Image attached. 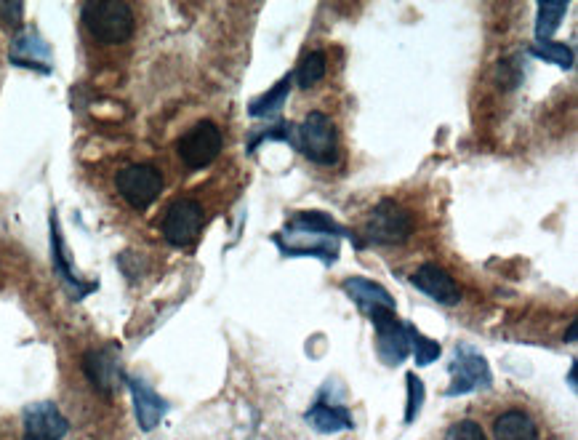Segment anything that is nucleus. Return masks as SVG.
Returning a JSON list of instances; mask_svg holds the SVG:
<instances>
[{"label": "nucleus", "instance_id": "cd10ccee", "mask_svg": "<svg viewBox=\"0 0 578 440\" xmlns=\"http://www.w3.org/2000/svg\"><path fill=\"white\" fill-rule=\"evenodd\" d=\"M565 342H568V344L576 342V320H573L571 328H568V334H565Z\"/></svg>", "mask_w": 578, "mask_h": 440}, {"label": "nucleus", "instance_id": "393cba45", "mask_svg": "<svg viewBox=\"0 0 578 440\" xmlns=\"http://www.w3.org/2000/svg\"><path fill=\"white\" fill-rule=\"evenodd\" d=\"M405 384H408V400H405V424H413L419 419L421 406H424V398H427V390H424V382H421L416 374H405Z\"/></svg>", "mask_w": 578, "mask_h": 440}, {"label": "nucleus", "instance_id": "6ab92c4d", "mask_svg": "<svg viewBox=\"0 0 578 440\" xmlns=\"http://www.w3.org/2000/svg\"><path fill=\"white\" fill-rule=\"evenodd\" d=\"M291 86H293V75L280 78L272 91H267V94L259 96V99H254V102H251V107H248L251 118H264V115H270V112H278L280 107L286 104L288 94H291Z\"/></svg>", "mask_w": 578, "mask_h": 440}, {"label": "nucleus", "instance_id": "bb28decb", "mask_svg": "<svg viewBox=\"0 0 578 440\" xmlns=\"http://www.w3.org/2000/svg\"><path fill=\"white\" fill-rule=\"evenodd\" d=\"M24 16L22 3H0V19L8 24V27H19Z\"/></svg>", "mask_w": 578, "mask_h": 440}, {"label": "nucleus", "instance_id": "aec40b11", "mask_svg": "<svg viewBox=\"0 0 578 440\" xmlns=\"http://www.w3.org/2000/svg\"><path fill=\"white\" fill-rule=\"evenodd\" d=\"M325 72H328V59L323 51H309L293 72V80L299 83V88H312L325 78Z\"/></svg>", "mask_w": 578, "mask_h": 440}, {"label": "nucleus", "instance_id": "2eb2a0df", "mask_svg": "<svg viewBox=\"0 0 578 440\" xmlns=\"http://www.w3.org/2000/svg\"><path fill=\"white\" fill-rule=\"evenodd\" d=\"M344 294L355 304H360L365 312L395 310V299H392L387 288L368 278H347L344 280Z\"/></svg>", "mask_w": 578, "mask_h": 440}, {"label": "nucleus", "instance_id": "f257e3e1", "mask_svg": "<svg viewBox=\"0 0 578 440\" xmlns=\"http://www.w3.org/2000/svg\"><path fill=\"white\" fill-rule=\"evenodd\" d=\"M341 235H349L347 227L323 211H299L286 230L275 235V243L288 256H320L325 264H333L339 256Z\"/></svg>", "mask_w": 578, "mask_h": 440}, {"label": "nucleus", "instance_id": "1a4fd4ad", "mask_svg": "<svg viewBox=\"0 0 578 440\" xmlns=\"http://www.w3.org/2000/svg\"><path fill=\"white\" fill-rule=\"evenodd\" d=\"M203 230V206L192 198H179L163 216V238L176 248H187Z\"/></svg>", "mask_w": 578, "mask_h": 440}, {"label": "nucleus", "instance_id": "6e6552de", "mask_svg": "<svg viewBox=\"0 0 578 440\" xmlns=\"http://www.w3.org/2000/svg\"><path fill=\"white\" fill-rule=\"evenodd\" d=\"M371 323L376 328V350L379 358L387 366H400L411 355V339H408V326L397 318L395 310H373Z\"/></svg>", "mask_w": 578, "mask_h": 440}, {"label": "nucleus", "instance_id": "423d86ee", "mask_svg": "<svg viewBox=\"0 0 578 440\" xmlns=\"http://www.w3.org/2000/svg\"><path fill=\"white\" fill-rule=\"evenodd\" d=\"M451 371L453 382L448 387V398H456V395H469V392L475 390H488L493 384V374L491 366H488V360L480 355L477 350H472L469 344H459L456 347V358L448 366Z\"/></svg>", "mask_w": 578, "mask_h": 440}, {"label": "nucleus", "instance_id": "c85d7f7f", "mask_svg": "<svg viewBox=\"0 0 578 440\" xmlns=\"http://www.w3.org/2000/svg\"><path fill=\"white\" fill-rule=\"evenodd\" d=\"M568 384H571L573 390H576V363L571 366V374H568Z\"/></svg>", "mask_w": 578, "mask_h": 440}, {"label": "nucleus", "instance_id": "5701e85b", "mask_svg": "<svg viewBox=\"0 0 578 440\" xmlns=\"http://www.w3.org/2000/svg\"><path fill=\"white\" fill-rule=\"evenodd\" d=\"M408 339H411V352L413 358H416V366H429V363H435V360L440 358V352H443L440 342L424 336L419 328L408 326Z\"/></svg>", "mask_w": 578, "mask_h": 440}, {"label": "nucleus", "instance_id": "f03ea898", "mask_svg": "<svg viewBox=\"0 0 578 440\" xmlns=\"http://www.w3.org/2000/svg\"><path fill=\"white\" fill-rule=\"evenodd\" d=\"M83 24L96 43L120 46L134 35L136 16L123 0H91L83 6Z\"/></svg>", "mask_w": 578, "mask_h": 440}, {"label": "nucleus", "instance_id": "0eeeda50", "mask_svg": "<svg viewBox=\"0 0 578 440\" xmlns=\"http://www.w3.org/2000/svg\"><path fill=\"white\" fill-rule=\"evenodd\" d=\"M222 142V128L214 120H200L176 142V152L187 168H206L219 158Z\"/></svg>", "mask_w": 578, "mask_h": 440}, {"label": "nucleus", "instance_id": "412c9836", "mask_svg": "<svg viewBox=\"0 0 578 440\" xmlns=\"http://www.w3.org/2000/svg\"><path fill=\"white\" fill-rule=\"evenodd\" d=\"M565 14H568V3H541L539 14H536V38H539V43L549 40L560 30Z\"/></svg>", "mask_w": 578, "mask_h": 440}, {"label": "nucleus", "instance_id": "39448f33", "mask_svg": "<svg viewBox=\"0 0 578 440\" xmlns=\"http://www.w3.org/2000/svg\"><path fill=\"white\" fill-rule=\"evenodd\" d=\"M115 187H118L120 198L136 211L150 208L163 192V174L150 163H134V166L120 168L115 174Z\"/></svg>", "mask_w": 578, "mask_h": 440}, {"label": "nucleus", "instance_id": "20e7f679", "mask_svg": "<svg viewBox=\"0 0 578 440\" xmlns=\"http://www.w3.org/2000/svg\"><path fill=\"white\" fill-rule=\"evenodd\" d=\"M363 235L368 243H376V246H400L413 235L411 211H405L395 200H381L368 214Z\"/></svg>", "mask_w": 578, "mask_h": 440}, {"label": "nucleus", "instance_id": "9d476101", "mask_svg": "<svg viewBox=\"0 0 578 440\" xmlns=\"http://www.w3.org/2000/svg\"><path fill=\"white\" fill-rule=\"evenodd\" d=\"M83 374H86V379L99 395L112 398L120 382H123V366H120L118 350L115 347L88 350L83 355Z\"/></svg>", "mask_w": 578, "mask_h": 440}, {"label": "nucleus", "instance_id": "a211bd4d", "mask_svg": "<svg viewBox=\"0 0 578 440\" xmlns=\"http://www.w3.org/2000/svg\"><path fill=\"white\" fill-rule=\"evenodd\" d=\"M307 424L320 435H333V432L341 430H352V416L344 406H331V403H315V406L309 408L307 414H304Z\"/></svg>", "mask_w": 578, "mask_h": 440}, {"label": "nucleus", "instance_id": "f8f14e48", "mask_svg": "<svg viewBox=\"0 0 578 440\" xmlns=\"http://www.w3.org/2000/svg\"><path fill=\"white\" fill-rule=\"evenodd\" d=\"M128 390H131V398H134V414L136 422L142 427L144 432H152L163 422V416L168 414V400L160 398L158 392L152 390L150 384L142 382V379H126Z\"/></svg>", "mask_w": 578, "mask_h": 440}, {"label": "nucleus", "instance_id": "f3484780", "mask_svg": "<svg viewBox=\"0 0 578 440\" xmlns=\"http://www.w3.org/2000/svg\"><path fill=\"white\" fill-rule=\"evenodd\" d=\"M493 438L496 440H541L539 427L533 422L531 416L525 411H504L501 416H496L493 422Z\"/></svg>", "mask_w": 578, "mask_h": 440}, {"label": "nucleus", "instance_id": "dca6fc26", "mask_svg": "<svg viewBox=\"0 0 578 440\" xmlns=\"http://www.w3.org/2000/svg\"><path fill=\"white\" fill-rule=\"evenodd\" d=\"M48 59H51V48L46 46V40L38 38L35 32H24L14 40V48H11V62L16 67H30V70L38 72H51L48 67Z\"/></svg>", "mask_w": 578, "mask_h": 440}, {"label": "nucleus", "instance_id": "7ed1b4c3", "mask_svg": "<svg viewBox=\"0 0 578 440\" xmlns=\"http://www.w3.org/2000/svg\"><path fill=\"white\" fill-rule=\"evenodd\" d=\"M291 147L317 166H333L339 160V139L333 120L325 112H309L299 126H293Z\"/></svg>", "mask_w": 578, "mask_h": 440}, {"label": "nucleus", "instance_id": "4be33fe9", "mask_svg": "<svg viewBox=\"0 0 578 440\" xmlns=\"http://www.w3.org/2000/svg\"><path fill=\"white\" fill-rule=\"evenodd\" d=\"M531 56L536 59H544L549 64H557V67H563V70H571L573 67V48L565 46V43H555V40H544V43H536L531 48Z\"/></svg>", "mask_w": 578, "mask_h": 440}, {"label": "nucleus", "instance_id": "9b49d317", "mask_svg": "<svg viewBox=\"0 0 578 440\" xmlns=\"http://www.w3.org/2000/svg\"><path fill=\"white\" fill-rule=\"evenodd\" d=\"M70 432V422L51 400H40L24 408L22 438L24 440H62Z\"/></svg>", "mask_w": 578, "mask_h": 440}, {"label": "nucleus", "instance_id": "a878e982", "mask_svg": "<svg viewBox=\"0 0 578 440\" xmlns=\"http://www.w3.org/2000/svg\"><path fill=\"white\" fill-rule=\"evenodd\" d=\"M445 440H488L485 438L483 427L472 419H464V422L451 424V430L445 432Z\"/></svg>", "mask_w": 578, "mask_h": 440}, {"label": "nucleus", "instance_id": "b1692460", "mask_svg": "<svg viewBox=\"0 0 578 440\" xmlns=\"http://www.w3.org/2000/svg\"><path fill=\"white\" fill-rule=\"evenodd\" d=\"M496 78H499V86L504 91H512L523 83L525 78V62L523 56H509V59H501L499 67H496Z\"/></svg>", "mask_w": 578, "mask_h": 440}, {"label": "nucleus", "instance_id": "4468645a", "mask_svg": "<svg viewBox=\"0 0 578 440\" xmlns=\"http://www.w3.org/2000/svg\"><path fill=\"white\" fill-rule=\"evenodd\" d=\"M51 256H54L56 275L62 278L64 286L70 288V294L75 296V302L94 291L96 288L94 283H86V280L80 278L78 272L72 270L70 262H67V251H64L62 230H59V219H56V214H51Z\"/></svg>", "mask_w": 578, "mask_h": 440}, {"label": "nucleus", "instance_id": "ddd939ff", "mask_svg": "<svg viewBox=\"0 0 578 440\" xmlns=\"http://www.w3.org/2000/svg\"><path fill=\"white\" fill-rule=\"evenodd\" d=\"M411 283L440 304H456L461 299V288L456 286V280L437 264H421L419 270L413 272Z\"/></svg>", "mask_w": 578, "mask_h": 440}]
</instances>
